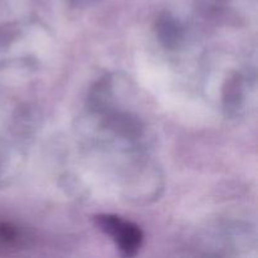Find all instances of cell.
Here are the masks:
<instances>
[{"label":"cell","mask_w":258,"mask_h":258,"mask_svg":"<svg viewBox=\"0 0 258 258\" xmlns=\"http://www.w3.org/2000/svg\"><path fill=\"white\" fill-rule=\"evenodd\" d=\"M93 222L102 233L113 239L122 256L134 257L139 253L144 233L138 224L113 214H97L93 217Z\"/></svg>","instance_id":"cell-1"},{"label":"cell","mask_w":258,"mask_h":258,"mask_svg":"<svg viewBox=\"0 0 258 258\" xmlns=\"http://www.w3.org/2000/svg\"><path fill=\"white\" fill-rule=\"evenodd\" d=\"M156 38L164 48L169 50H178L185 43V29L180 20L170 12H163L155 20Z\"/></svg>","instance_id":"cell-2"},{"label":"cell","mask_w":258,"mask_h":258,"mask_svg":"<svg viewBox=\"0 0 258 258\" xmlns=\"http://www.w3.org/2000/svg\"><path fill=\"white\" fill-rule=\"evenodd\" d=\"M247 80L243 75L236 72L227 78L223 86L222 100L224 112L228 117H238L243 111L247 98Z\"/></svg>","instance_id":"cell-3"},{"label":"cell","mask_w":258,"mask_h":258,"mask_svg":"<svg viewBox=\"0 0 258 258\" xmlns=\"http://www.w3.org/2000/svg\"><path fill=\"white\" fill-rule=\"evenodd\" d=\"M33 234L24 227L0 219V253H13L30 246Z\"/></svg>","instance_id":"cell-4"},{"label":"cell","mask_w":258,"mask_h":258,"mask_svg":"<svg viewBox=\"0 0 258 258\" xmlns=\"http://www.w3.org/2000/svg\"><path fill=\"white\" fill-rule=\"evenodd\" d=\"M12 163L9 161L8 155H0V189L8 185L12 179Z\"/></svg>","instance_id":"cell-5"},{"label":"cell","mask_w":258,"mask_h":258,"mask_svg":"<svg viewBox=\"0 0 258 258\" xmlns=\"http://www.w3.org/2000/svg\"><path fill=\"white\" fill-rule=\"evenodd\" d=\"M70 2L72 3V4L75 5V7H83V5L87 4V3L90 2V0H70Z\"/></svg>","instance_id":"cell-6"},{"label":"cell","mask_w":258,"mask_h":258,"mask_svg":"<svg viewBox=\"0 0 258 258\" xmlns=\"http://www.w3.org/2000/svg\"><path fill=\"white\" fill-rule=\"evenodd\" d=\"M216 2H224V0H216Z\"/></svg>","instance_id":"cell-7"}]
</instances>
